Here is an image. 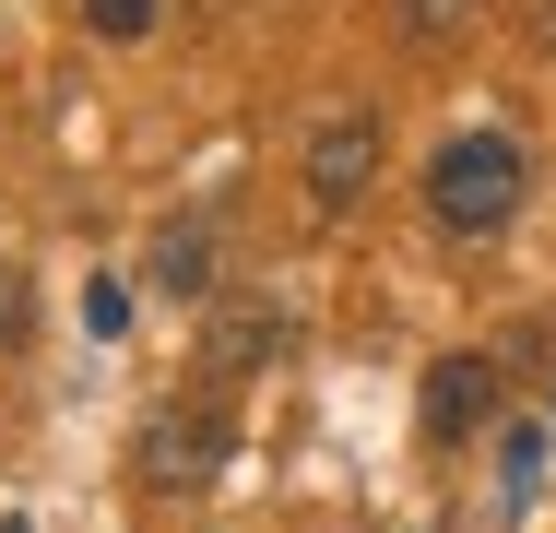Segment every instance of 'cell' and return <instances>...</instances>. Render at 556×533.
Returning a JSON list of instances; mask_svg holds the SVG:
<instances>
[{
    "label": "cell",
    "instance_id": "2",
    "mask_svg": "<svg viewBox=\"0 0 556 533\" xmlns=\"http://www.w3.org/2000/svg\"><path fill=\"white\" fill-rule=\"evenodd\" d=\"M214 474H225V416L214 404H178V416L142 426V486H178V498H190V486H214Z\"/></svg>",
    "mask_w": 556,
    "mask_h": 533
},
{
    "label": "cell",
    "instance_id": "6",
    "mask_svg": "<svg viewBox=\"0 0 556 533\" xmlns=\"http://www.w3.org/2000/svg\"><path fill=\"white\" fill-rule=\"evenodd\" d=\"M273 344H285V320H273V309H249V297H237V309L214 320V356H202V368H261Z\"/></svg>",
    "mask_w": 556,
    "mask_h": 533
},
{
    "label": "cell",
    "instance_id": "5",
    "mask_svg": "<svg viewBox=\"0 0 556 533\" xmlns=\"http://www.w3.org/2000/svg\"><path fill=\"white\" fill-rule=\"evenodd\" d=\"M142 285H166V297H214V225H202V213L154 225V249H142Z\"/></svg>",
    "mask_w": 556,
    "mask_h": 533
},
{
    "label": "cell",
    "instance_id": "7",
    "mask_svg": "<svg viewBox=\"0 0 556 533\" xmlns=\"http://www.w3.org/2000/svg\"><path fill=\"white\" fill-rule=\"evenodd\" d=\"M497 486H509V498L545 486V426H509V438H497Z\"/></svg>",
    "mask_w": 556,
    "mask_h": 533
},
{
    "label": "cell",
    "instance_id": "3",
    "mask_svg": "<svg viewBox=\"0 0 556 533\" xmlns=\"http://www.w3.org/2000/svg\"><path fill=\"white\" fill-rule=\"evenodd\" d=\"M367 178H379V119H320V131H308V202L355 213Z\"/></svg>",
    "mask_w": 556,
    "mask_h": 533
},
{
    "label": "cell",
    "instance_id": "10",
    "mask_svg": "<svg viewBox=\"0 0 556 533\" xmlns=\"http://www.w3.org/2000/svg\"><path fill=\"white\" fill-rule=\"evenodd\" d=\"M24 332V273H0V344Z\"/></svg>",
    "mask_w": 556,
    "mask_h": 533
},
{
    "label": "cell",
    "instance_id": "9",
    "mask_svg": "<svg viewBox=\"0 0 556 533\" xmlns=\"http://www.w3.org/2000/svg\"><path fill=\"white\" fill-rule=\"evenodd\" d=\"M403 24H415V36H462V24H473V0H403Z\"/></svg>",
    "mask_w": 556,
    "mask_h": 533
},
{
    "label": "cell",
    "instance_id": "11",
    "mask_svg": "<svg viewBox=\"0 0 556 533\" xmlns=\"http://www.w3.org/2000/svg\"><path fill=\"white\" fill-rule=\"evenodd\" d=\"M0 533H36V522H0Z\"/></svg>",
    "mask_w": 556,
    "mask_h": 533
},
{
    "label": "cell",
    "instance_id": "4",
    "mask_svg": "<svg viewBox=\"0 0 556 533\" xmlns=\"http://www.w3.org/2000/svg\"><path fill=\"white\" fill-rule=\"evenodd\" d=\"M415 416H427V438H473V426L497 416V368L485 356H439L427 392H415Z\"/></svg>",
    "mask_w": 556,
    "mask_h": 533
},
{
    "label": "cell",
    "instance_id": "1",
    "mask_svg": "<svg viewBox=\"0 0 556 533\" xmlns=\"http://www.w3.org/2000/svg\"><path fill=\"white\" fill-rule=\"evenodd\" d=\"M533 190V154L509 142V131H462L427 154V213H439V237H497L509 213Z\"/></svg>",
    "mask_w": 556,
    "mask_h": 533
},
{
    "label": "cell",
    "instance_id": "8",
    "mask_svg": "<svg viewBox=\"0 0 556 533\" xmlns=\"http://www.w3.org/2000/svg\"><path fill=\"white\" fill-rule=\"evenodd\" d=\"M84 24H96V36H108V48H130V36H142V24H154V0H84Z\"/></svg>",
    "mask_w": 556,
    "mask_h": 533
}]
</instances>
